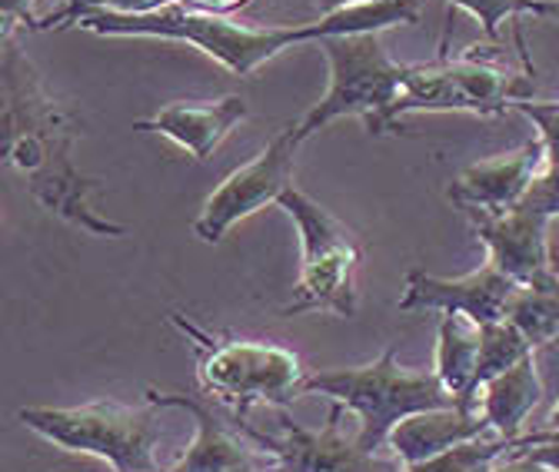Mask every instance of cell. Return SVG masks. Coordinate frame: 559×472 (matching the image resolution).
Instances as JSON below:
<instances>
[{
	"label": "cell",
	"mask_w": 559,
	"mask_h": 472,
	"mask_svg": "<svg viewBox=\"0 0 559 472\" xmlns=\"http://www.w3.org/2000/svg\"><path fill=\"white\" fill-rule=\"evenodd\" d=\"M0 100H4V164L27 180L37 204L94 237L120 240L130 227L100 217L91 196L104 190L100 180L84 177L74 167V144L81 123L67 104H60L14 34L0 37Z\"/></svg>",
	"instance_id": "cell-1"
},
{
	"label": "cell",
	"mask_w": 559,
	"mask_h": 472,
	"mask_svg": "<svg viewBox=\"0 0 559 472\" xmlns=\"http://www.w3.org/2000/svg\"><path fill=\"white\" fill-rule=\"evenodd\" d=\"M419 24V0H380V4L346 8L336 14H323L310 24H270L250 27L234 21L230 14H214L187 4H170L154 14H84L70 27L97 34V37H154V40H180L221 63L234 77H253L263 63L294 50L297 44H320L326 37L343 34H383L390 27Z\"/></svg>",
	"instance_id": "cell-2"
},
{
	"label": "cell",
	"mask_w": 559,
	"mask_h": 472,
	"mask_svg": "<svg viewBox=\"0 0 559 472\" xmlns=\"http://www.w3.org/2000/svg\"><path fill=\"white\" fill-rule=\"evenodd\" d=\"M167 319L197 353V376L203 392L234 420H247L253 407L284 410L294 399L307 396L310 370L294 350L263 340H243V336H214L177 310Z\"/></svg>",
	"instance_id": "cell-3"
},
{
	"label": "cell",
	"mask_w": 559,
	"mask_h": 472,
	"mask_svg": "<svg viewBox=\"0 0 559 472\" xmlns=\"http://www.w3.org/2000/svg\"><path fill=\"white\" fill-rule=\"evenodd\" d=\"M320 50L330 66L326 94L294 123V137L307 144L317 130L330 126L340 117H360L370 133H390L400 117L403 97V71L406 63H396L380 34H343L320 40Z\"/></svg>",
	"instance_id": "cell-4"
},
{
	"label": "cell",
	"mask_w": 559,
	"mask_h": 472,
	"mask_svg": "<svg viewBox=\"0 0 559 472\" xmlns=\"http://www.w3.org/2000/svg\"><path fill=\"white\" fill-rule=\"evenodd\" d=\"M307 392L330 396L340 407L357 416V439L367 452L386 446L396 423L406 416L453 407V399L437 373L430 370H406L396 363V347H386L377 360L346 370H320L310 373Z\"/></svg>",
	"instance_id": "cell-5"
},
{
	"label": "cell",
	"mask_w": 559,
	"mask_h": 472,
	"mask_svg": "<svg viewBox=\"0 0 559 472\" xmlns=\"http://www.w3.org/2000/svg\"><path fill=\"white\" fill-rule=\"evenodd\" d=\"M17 420L57 449L97 456L114 472H160L157 407L123 402H84V407H24Z\"/></svg>",
	"instance_id": "cell-6"
},
{
	"label": "cell",
	"mask_w": 559,
	"mask_h": 472,
	"mask_svg": "<svg viewBox=\"0 0 559 472\" xmlns=\"http://www.w3.org/2000/svg\"><path fill=\"white\" fill-rule=\"evenodd\" d=\"M300 237V280L294 300L280 310L284 316H304V313H336V316H357L360 290L357 274L364 246L357 233L346 223H340L330 210H323L313 196L290 186L276 199Z\"/></svg>",
	"instance_id": "cell-7"
},
{
	"label": "cell",
	"mask_w": 559,
	"mask_h": 472,
	"mask_svg": "<svg viewBox=\"0 0 559 472\" xmlns=\"http://www.w3.org/2000/svg\"><path fill=\"white\" fill-rule=\"evenodd\" d=\"M533 71L516 74L503 63L466 57H437L430 63H406L403 97L396 117L409 113H476L497 117L520 100H533Z\"/></svg>",
	"instance_id": "cell-8"
},
{
	"label": "cell",
	"mask_w": 559,
	"mask_h": 472,
	"mask_svg": "<svg viewBox=\"0 0 559 472\" xmlns=\"http://www.w3.org/2000/svg\"><path fill=\"white\" fill-rule=\"evenodd\" d=\"M304 144L294 137V126L273 133V141L243 167L227 173L221 186L203 199L200 217L193 220V237L203 243H221L237 223L276 204L294 186V164Z\"/></svg>",
	"instance_id": "cell-9"
},
{
	"label": "cell",
	"mask_w": 559,
	"mask_h": 472,
	"mask_svg": "<svg viewBox=\"0 0 559 472\" xmlns=\"http://www.w3.org/2000/svg\"><path fill=\"white\" fill-rule=\"evenodd\" d=\"M346 407L333 402V410L320 429H307L297 420L284 416L276 436L253 429L247 420H237V426L266 456L273 472H406V465L396 456L383 459L377 452H367L357 433L346 436Z\"/></svg>",
	"instance_id": "cell-10"
},
{
	"label": "cell",
	"mask_w": 559,
	"mask_h": 472,
	"mask_svg": "<svg viewBox=\"0 0 559 472\" xmlns=\"http://www.w3.org/2000/svg\"><path fill=\"white\" fill-rule=\"evenodd\" d=\"M147 402L187 410L197 420V436L170 472H273L266 456L250 443V436L237 426V420L230 413L227 420L217 413V402H203L200 396L160 392V389H147Z\"/></svg>",
	"instance_id": "cell-11"
},
{
	"label": "cell",
	"mask_w": 559,
	"mask_h": 472,
	"mask_svg": "<svg viewBox=\"0 0 559 472\" xmlns=\"http://www.w3.org/2000/svg\"><path fill=\"white\" fill-rule=\"evenodd\" d=\"M479 243L500 274L516 280L520 287L552 290V266H549V217L513 207L503 214L493 210H466Z\"/></svg>",
	"instance_id": "cell-12"
},
{
	"label": "cell",
	"mask_w": 559,
	"mask_h": 472,
	"mask_svg": "<svg viewBox=\"0 0 559 472\" xmlns=\"http://www.w3.org/2000/svg\"><path fill=\"white\" fill-rule=\"evenodd\" d=\"M520 290L523 287L510 280L507 274H500L493 263H486L456 280L433 277V274H424V269H409L403 296H400V310L403 313H413V310L466 313L479 326H486V323H500L510 316V306Z\"/></svg>",
	"instance_id": "cell-13"
},
{
	"label": "cell",
	"mask_w": 559,
	"mask_h": 472,
	"mask_svg": "<svg viewBox=\"0 0 559 472\" xmlns=\"http://www.w3.org/2000/svg\"><path fill=\"white\" fill-rule=\"evenodd\" d=\"M546 167V150L539 141H530L510 154H500L493 160H479L466 167L447 190L450 204L466 210H513L523 204L526 190Z\"/></svg>",
	"instance_id": "cell-14"
},
{
	"label": "cell",
	"mask_w": 559,
	"mask_h": 472,
	"mask_svg": "<svg viewBox=\"0 0 559 472\" xmlns=\"http://www.w3.org/2000/svg\"><path fill=\"white\" fill-rule=\"evenodd\" d=\"M247 117H250L247 100L237 97V94H227V97H217V100H177V104H167L157 113L136 120L133 130L167 137L183 154H190L197 164H203L230 137V130L237 123H243Z\"/></svg>",
	"instance_id": "cell-15"
},
{
	"label": "cell",
	"mask_w": 559,
	"mask_h": 472,
	"mask_svg": "<svg viewBox=\"0 0 559 472\" xmlns=\"http://www.w3.org/2000/svg\"><path fill=\"white\" fill-rule=\"evenodd\" d=\"M489 423L479 410V392L453 402V407H440V410H427L406 416L403 423L393 426L386 446L393 449V456L403 465H416L427 462L460 443H469L476 436H486Z\"/></svg>",
	"instance_id": "cell-16"
},
{
	"label": "cell",
	"mask_w": 559,
	"mask_h": 472,
	"mask_svg": "<svg viewBox=\"0 0 559 472\" xmlns=\"http://www.w3.org/2000/svg\"><path fill=\"white\" fill-rule=\"evenodd\" d=\"M476 392H479V410L489 423V433H497L503 439L523 436L530 413L539 407V399H543V379H539L536 356L530 353L513 370L483 383Z\"/></svg>",
	"instance_id": "cell-17"
},
{
	"label": "cell",
	"mask_w": 559,
	"mask_h": 472,
	"mask_svg": "<svg viewBox=\"0 0 559 472\" xmlns=\"http://www.w3.org/2000/svg\"><path fill=\"white\" fill-rule=\"evenodd\" d=\"M479 340H483V326L473 316H466V313H443L440 316L433 373L453 399H466L479 389L476 386Z\"/></svg>",
	"instance_id": "cell-18"
},
{
	"label": "cell",
	"mask_w": 559,
	"mask_h": 472,
	"mask_svg": "<svg viewBox=\"0 0 559 472\" xmlns=\"http://www.w3.org/2000/svg\"><path fill=\"white\" fill-rule=\"evenodd\" d=\"M533 353V343L523 336V329L513 319L486 323L479 340V366H476V386L497 379L500 373L513 370L520 360Z\"/></svg>",
	"instance_id": "cell-19"
},
{
	"label": "cell",
	"mask_w": 559,
	"mask_h": 472,
	"mask_svg": "<svg viewBox=\"0 0 559 472\" xmlns=\"http://www.w3.org/2000/svg\"><path fill=\"white\" fill-rule=\"evenodd\" d=\"M513 452V439H503L497 433L476 436L469 443H460L427 462L406 465V472H489L500 459Z\"/></svg>",
	"instance_id": "cell-20"
},
{
	"label": "cell",
	"mask_w": 559,
	"mask_h": 472,
	"mask_svg": "<svg viewBox=\"0 0 559 472\" xmlns=\"http://www.w3.org/2000/svg\"><path fill=\"white\" fill-rule=\"evenodd\" d=\"M523 336L536 347L559 343V293L556 290H539V287H523L510 306V316Z\"/></svg>",
	"instance_id": "cell-21"
},
{
	"label": "cell",
	"mask_w": 559,
	"mask_h": 472,
	"mask_svg": "<svg viewBox=\"0 0 559 472\" xmlns=\"http://www.w3.org/2000/svg\"><path fill=\"white\" fill-rule=\"evenodd\" d=\"M447 4L466 11L489 40L500 37L503 21H520L526 14L533 17H552L559 14V0H447Z\"/></svg>",
	"instance_id": "cell-22"
},
{
	"label": "cell",
	"mask_w": 559,
	"mask_h": 472,
	"mask_svg": "<svg viewBox=\"0 0 559 472\" xmlns=\"http://www.w3.org/2000/svg\"><path fill=\"white\" fill-rule=\"evenodd\" d=\"M170 4H180V0H63L60 11H50L44 17H34V24L27 31H60V27H70L78 17L84 14H154V11H164Z\"/></svg>",
	"instance_id": "cell-23"
},
{
	"label": "cell",
	"mask_w": 559,
	"mask_h": 472,
	"mask_svg": "<svg viewBox=\"0 0 559 472\" xmlns=\"http://www.w3.org/2000/svg\"><path fill=\"white\" fill-rule=\"evenodd\" d=\"M513 110L536 126V141L546 150V167H559V100H520Z\"/></svg>",
	"instance_id": "cell-24"
},
{
	"label": "cell",
	"mask_w": 559,
	"mask_h": 472,
	"mask_svg": "<svg viewBox=\"0 0 559 472\" xmlns=\"http://www.w3.org/2000/svg\"><path fill=\"white\" fill-rule=\"evenodd\" d=\"M523 210H533L539 217L559 220V167H543L533 186L523 196Z\"/></svg>",
	"instance_id": "cell-25"
},
{
	"label": "cell",
	"mask_w": 559,
	"mask_h": 472,
	"mask_svg": "<svg viewBox=\"0 0 559 472\" xmlns=\"http://www.w3.org/2000/svg\"><path fill=\"white\" fill-rule=\"evenodd\" d=\"M34 4L37 0H0V37H8V34H17V27H31L34 24Z\"/></svg>",
	"instance_id": "cell-26"
},
{
	"label": "cell",
	"mask_w": 559,
	"mask_h": 472,
	"mask_svg": "<svg viewBox=\"0 0 559 472\" xmlns=\"http://www.w3.org/2000/svg\"><path fill=\"white\" fill-rule=\"evenodd\" d=\"M489 472H556V469H549V465H543V462H536L533 456H526V452H510L507 459H500L493 469Z\"/></svg>",
	"instance_id": "cell-27"
},
{
	"label": "cell",
	"mask_w": 559,
	"mask_h": 472,
	"mask_svg": "<svg viewBox=\"0 0 559 472\" xmlns=\"http://www.w3.org/2000/svg\"><path fill=\"white\" fill-rule=\"evenodd\" d=\"M180 4H187V8H200V11H214V14H237V11H243V8H250L253 0H180Z\"/></svg>",
	"instance_id": "cell-28"
},
{
	"label": "cell",
	"mask_w": 559,
	"mask_h": 472,
	"mask_svg": "<svg viewBox=\"0 0 559 472\" xmlns=\"http://www.w3.org/2000/svg\"><path fill=\"white\" fill-rule=\"evenodd\" d=\"M549 266H552V290L559 293V220L549 227Z\"/></svg>",
	"instance_id": "cell-29"
},
{
	"label": "cell",
	"mask_w": 559,
	"mask_h": 472,
	"mask_svg": "<svg viewBox=\"0 0 559 472\" xmlns=\"http://www.w3.org/2000/svg\"><path fill=\"white\" fill-rule=\"evenodd\" d=\"M323 14H336L346 8H364V4H380V0H317Z\"/></svg>",
	"instance_id": "cell-30"
},
{
	"label": "cell",
	"mask_w": 559,
	"mask_h": 472,
	"mask_svg": "<svg viewBox=\"0 0 559 472\" xmlns=\"http://www.w3.org/2000/svg\"><path fill=\"white\" fill-rule=\"evenodd\" d=\"M546 433H559V402L552 407V413H549V420H546V426H543Z\"/></svg>",
	"instance_id": "cell-31"
},
{
	"label": "cell",
	"mask_w": 559,
	"mask_h": 472,
	"mask_svg": "<svg viewBox=\"0 0 559 472\" xmlns=\"http://www.w3.org/2000/svg\"><path fill=\"white\" fill-rule=\"evenodd\" d=\"M167 472H170V469H167Z\"/></svg>",
	"instance_id": "cell-32"
}]
</instances>
